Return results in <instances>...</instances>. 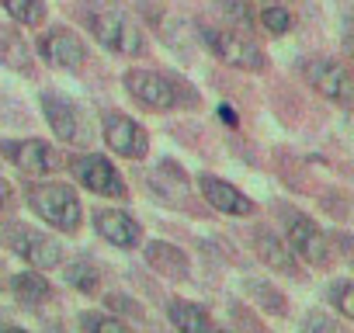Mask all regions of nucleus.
<instances>
[{"label":"nucleus","mask_w":354,"mask_h":333,"mask_svg":"<svg viewBox=\"0 0 354 333\" xmlns=\"http://www.w3.org/2000/svg\"><path fill=\"white\" fill-rule=\"evenodd\" d=\"M122 87L125 94L149 108V111H177V108H202V94L185 84L177 73H167V70H149V66H132L122 73Z\"/></svg>","instance_id":"f257e3e1"},{"label":"nucleus","mask_w":354,"mask_h":333,"mask_svg":"<svg viewBox=\"0 0 354 333\" xmlns=\"http://www.w3.org/2000/svg\"><path fill=\"white\" fill-rule=\"evenodd\" d=\"M21 198L49 229L63 236H77L84 229V202L77 188L53 181V178H28L21 184Z\"/></svg>","instance_id":"f03ea898"},{"label":"nucleus","mask_w":354,"mask_h":333,"mask_svg":"<svg viewBox=\"0 0 354 333\" xmlns=\"http://www.w3.org/2000/svg\"><path fill=\"white\" fill-rule=\"evenodd\" d=\"M271 212L281 219V236H285L288 250L299 257V264L316 267V271L333 267L337 254H333L330 229H323L313 216L299 212V209H295V205H288V202H274V205H271Z\"/></svg>","instance_id":"7ed1b4c3"},{"label":"nucleus","mask_w":354,"mask_h":333,"mask_svg":"<svg viewBox=\"0 0 354 333\" xmlns=\"http://www.w3.org/2000/svg\"><path fill=\"white\" fill-rule=\"evenodd\" d=\"M198 39L202 46L219 59L226 63L230 70H240V73H264L268 70V56L261 49V42L243 32V28H212V25H198Z\"/></svg>","instance_id":"20e7f679"},{"label":"nucleus","mask_w":354,"mask_h":333,"mask_svg":"<svg viewBox=\"0 0 354 333\" xmlns=\"http://www.w3.org/2000/svg\"><path fill=\"white\" fill-rule=\"evenodd\" d=\"M87 32L94 35V42L111 53V56H122V59H142L149 53V42L142 35V28L122 15V11H111V8H101V11H91L87 15Z\"/></svg>","instance_id":"39448f33"},{"label":"nucleus","mask_w":354,"mask_h":333,"mask_svg":"<svg viewBox=\"0 0 354 333\" xmlns=\"http://www.w3.org/2000/svg\"><path fill=\"white\" fill-rule=\"evenodd\" d=\"M39 108H42V118L49 125V132L66 142V146H91L94 142V129H91V118L84 111L80 101H73L70 94L56 91V87H46L39 91Z\"/></svg>","instance_id":"423d86ee"},{"label":"nucleus","mask_w":354,"mask_h":333,"mask_svg":"<svg viewBox=\"0 0 354 333\" xmlns=\"http://www.w3.org/2000/svg\"><path fill=\"white\" fill-rule=\"evenodd\" d=\"M0 243L35 271H56L63 264V243L56 236H49L46 229H35L18 219L0 226Z\"/></svg>","instance_id":"0eeeda50"},{"label":"nucleus","mask_w":354,"mask_h":333,"mask_svg":"<svg viewBox=\"0 0 354 333\" xmlns=\"http://www.w3.org/2000/svg\"><path fill=\"white\" fill-rule=\"evenodd\" d=\"M63 166L73 174V181L101 198H111V202H129V184L122 178V171L115 166V160H108L104 153H91V149H80L73 153L70 160H63Z\"/></svg>","instance_id":"6e6552de"},{"label":"nucleus","mask_w":354,"mask_h":333,"mask_svg":"<svg viewBox=\"0 0 354 333\" xmlns=\"http://www.w3.org/2000/svg\"><path fill=\"white\" fill-rule=\"evenodd\" d=\"M0 156H4L21 178H53L63 171V153L49 139H0Z\"/></svg>","instance_id":"1a4fd4ad"},{"label":"nucleus","mask_w":354,"mask_h":333,"mask_svg":"<svg viewBox=\"0 0 354 333\" xmlns=\"http://www.w3.org/2000/svg\"><path fill=\"white\" fill-rule=\"evenodd\" d=\"M101 139H104V146L115 153V156H122V160H146L149 156V132L142 129V122H136L132 115H125V111H115V108H108L104 115H101Z\"/></svg>","instance_id":"9d476101"},{"label":"nucleus","mask_w":354,"mask_h":333,"mask_svg":"<svg viewBox=\"0 0 354 333\" xmlns=\"http://www.w3.org/2000/svg\"><path fill=\"white\" fill-rule=\"evenodd\" d=\"M35 49H39L42 63H49L53 70H63V73H77V70H84L87 59H91L87 42H84L73 28H66V25L46 28V32L39 35Z\"/></svg>","instance_id":"9b49d317"},{"label":"nucleus","mask_w":354,"mask_h":333,"mask_svg":"<svg viewBox=\"0 0 354 333\" xmlns=\"http://www.w3.org/2000/svg\"><path fill=\"white\" fill-rule=\"evenodd\" d=\"M302 77H306V84L319 94V97H326V101H333V104H351L354 101V80H351V73H347V66L340 63V59H330V56H309L306 63H302Z\"/></svg>","instance_id":"f8f14e48"},{"label":"nucleus","mask_w":354,"mask_h":333,"mask_svg":"<svg viewBox=\"0 0 354 333\" xmlns=\"http://www.w3.org/2000/svg\"><path fill=\"white\" fill-rule=\"evenodd\" d=\"M91 226H94V233H97L104 243H111V247H118V250H136V247L142 243V222H139L132 212H125V209L97 205V209L91 212Z\"/></svg>","instance_id":"ddd939ff"},{"label":"nucleus","mask_w":354,"mask_h":333,"mask_svg":"<svg viewBox=\"0 0 354 333\" xmlns=\"http://www.w3.org/2000/svg\"><path fill=\"white\" fill-rule=\"evenodd\" d=\"M250 250H254V257H257L264 267H271L274 274L302 278V264H299V257L288 250L285 236H281V233H274L271 226H264V222L250 226Z\"/></svg>","instance_id":"4468645a"},{"label":"nucleus","mask_w":354,"mask_h":333,"mask_svg":"<svg viewBox=\"0 0 354 333\" xmlns=\"http://www.w3.org/2000/svg\"><path fill=\"white\" fill-rule=\"evenodd\" d=\"M198 195L209 209H216L223 216H233V219H250L257 212L250 195H243L233 181L216 178V174H198Z\"/></svg>","instance_id":"2eb2a0df"},{"label":"nucleus","mask_w":354,"mask_h":333,"mask_svg":"<svg viewBox=\"0 0 354 333\" xmlns=\"http://www.w3.org/2000/svg\"><path fill=\"white\" fill-rule=\"evenodd\" d=\"M142 260H146L149 271H156L167 281H192V274H195L188 250H181L170 240H146L142 243Z\"/></svg>","instance_id":"dca6fc26"},{"label":"nucleus","mask_w":354,"mask_h":333,"mask_svg":"<svg viewBox=\"0 0 354 333\" xmlns=\"http://www.w3.org/2000/svg\"><path fill=\"white\" fill-rule=\"evenodd\" d=\"M8 288H11V295L18 298V305L28 309V312H39L42 305L56 302V288H53V281H49L42 271H35V267L18 271V274H8Z\"/></svg>","instance_id":"f3484780"},{"label":"nucleus","mask_w":354,"mask_h":333,"mask_svg":"<svg viewBox=\"0 0 354 333\" xmlns=\"http://www.w3.org/2000/svg\"><path fill=\"white\" fill-rule=\"evenodd\" d=\"M163 312H167V319L177 333H216V319L209 316V309L202 302L174 295V298H167Z\"/></svg>","instance_id":"a211bd4d"},{"label":"nucleus","mask_w":354,"mask_h":333,"mask_svg":"<svg viewBox=\"0 0 354 333\" xmlns=\"http://www.w3.org/2000/svg\"><path fill=\"white\" fill-rule=\"evenodd\" d=\"M0 66L11 73H25V77L35 73V56H32L28 39L15 25H4V21H0Z\"/></svg>","instance_id":"6ab92c4d"},{"label":"nucleus","mask_w":354,"mask_h":333,"mask_svg":"<svg viewBox=\"0 0 354 333\" xmlns=\"http://www.w3.org/2000/svg\"><path fill=\"white\" fill-rule=\"evenodd\" d=\"M247 295L264 316H274V319L288 316V295L278 285H271V278H247Z\"/></svg>","instance_id":"aec40b11"},{"label":"nucleus","mask_w":354,"mask_h":333,"mask_svg":"<svg viewBox=\"0 0 354 333\" xmlns=\"http://www.w3.org/2000/svg\"><path fill=\"white\" fill-rule=\"evenodd\" d=\"M59 267H63V278H66V285H70L73 292H80V295H101L104 274H101V267H97L91 257H77V260L59 264Z\"/></svg>","instance_id":"412c9836"},{"label":"nucleus","mask_w":354,"mask_h":333,"mask_svg":"<svg viewBox=\"0 0 354 333\" xmlns=\"http://www.w3.org/2000/svg\"><path fill=\"white\" fill-rule=\"evenodd\" d=\"M0 11L21 28H42L49 18L46 0H0Z\"/></svg>","instance_id":"4be33fe9"},{"label":"nucleus","mask_w":354,"mask_h":333,"mask_svg":"<svg viewBox=\"0 0 354 333\" xmlns=\"http://www.w3.org/2000/svg\"><path fill=\"white\" fill-rule=\"evenodd\" d=\"M77 323H80V333H139L129 319H122L108 309H84L77 316Z\"/></svg>","instance_id":"5701e85b"},{"label":"nucleus","mask_w":354,"mask_h":333,"mask_svg":"<svg viewBox=\"0 0 354 333\" xmlns=\"http://www.w3.org/2000/svg\"><path fill=\"white\" fill-rule=\"evenodd\" d=\"M326 302L337 309V316L351 319L354 316V285H351V278H333L326 285Z\"/></svg>","instance_id":"b1692460"},{"label":"nucleus","mask_w":354,"mask_h":333,"mask_svg":"<svg viewBox=\"0 0 354 333\" xmlns=\"http://www.w3.org/2000/svg\"><path fill=\"white\" fill-rule=\"evenodd\" d=\"M257 25H261L271 39H281V35H288V32H292V25H295V21H292V15H288L281 4H268V8L257 15Z\"/></svg>","instance_id":"393cba45"},{"label":"nucleus","mask_w":354,"mask_h":333,"mask_svg":"<svg viewBox=\"0 0 354 333\" xmlns=\"http://www.w3.org/2000/svg\"><path fill=\"white\" fill-rule=\"evenodd\" d=\"M219 11H223L236 28H243V32H250V28H254V21H257L250 0H219Z\"/></svg>","instance_id":"a878e982"},{"label":"nucleus","mask_w":354,"mask_h":333,"mask_svg":"<svg viewBox=\"0 0 354 333\" xmlns=\"http://www.w3.org/2000/svg\"><path fill=\"white\" fill-rule=\"evenodd\" d=\"M104 309L108 312H115V316H132V319H146V309L132 298V295H125V292H104Z\"/></svg>","instance_id":"bb28decb"},{"label":"nucleus","mask_w":354,"mask_h":333,"mask_svg":"<svg viewBox=\"0 0 354 333\" xmlns=\"http://www.w3.org/2000/svg\"><path fill=\"white\" fill-rule=\"evenodd\" d=\"M299 333H347V326H344L337 316L313 309V312H306V319H302Z\"/></svg>","instance_id":"cd10ccee"},{"label":"nucleus","mask_w":354,"mask_h":333,"mask_svg":"<svg viewBox=\"0 0 354 333\" xmlns=\"http://www.w3.org/2000/svg\"><path fill=\"white\" fill-rule=\"evenodd\" d=\"M15 205H18V191H15V184L0 178V212H11Z\"/></svg>","instance_id":"c85d7f7f"},{"label":"nucleus","mask_w":354,"mask_h":333,"mask_svg":"<svg viewBox=\"0 0 354 333\" xmlns=\"http://www.w3.org/2000/svg\"><path fill=\"white\" fill-rule=\"evenodd\" d=\"M216 111H219V118H223L230 129H236V125H240V115H236V108H233V104H219Z\"/></svg>","instance_id":"c756f323"},{"label":"nucleus","mask_w":354,"mask_h":333,"mask_svg":"<svg viewBox=\"0 0 354 333\" xmlns=\"http://www.w3.org/2000/svg\"><path fill=\"white\" fill-rule=\"evenodd\" d=\"M46 333H66L63 323H46Z\"/></svg>","instance_id":"7c9ffc66"},{"label":"nucleus","mask_w":354,"mask_h":333,"mask_svg":"<svg viewBox=\"0 0 354 333\" xmlns=\"http://www.w3.org/2000/svg\"><path fill=\"white\" fill-rule=\"evenodd\" d=\"M4 333H32V330H25V326H8Z\"/></svg>","instance_id":"2f4dec72"},{"label":"nucleus","mask_w":354,"mask_h":333,"mask_svg":"<svg viewBox=\"0 0 354 333\" xmlns=\"http://www.w3.org/2000/svg\"><path fill=\"white\" fill-rule=\"evenodd\" d=\"M0 278H8V271H4V260H0ZM0 288H4V281H0Z\"/></svg>","instance_id":"473e14b6"}]
</instances>
